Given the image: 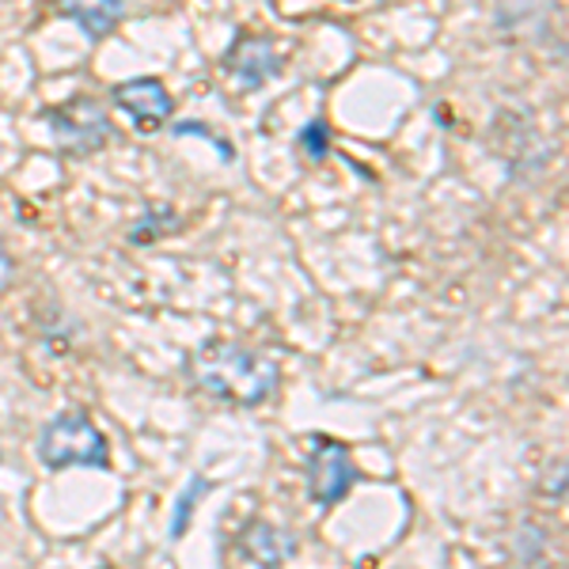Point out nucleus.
Here are the masks:
<instances>
[{
    "instance_id": "obj_1",
    "label": "nucleus",
    "mask_w": 569,
    "mask_h": 569,
    "mask_svg": "<svg viewBox=\"0 0 569 569\" xmlns=\"http://www.w3.org/2000/svg\"><path fill=\"white\" fill-rule=\"evenodd\" d=\"M187 372L213 399L259 407L281 383V369L273 357L254 353L236 342H206L187 357Z\"/></svg>"
},
{
    "instance_id": "obj_2",
    "label": "nucleus",
    "mask_w": 569,
    "mask_h": 569,
    "mask_svg": "<svg viewBox=\"0 0 569 569\" xmlns=\"http://www.w3.org/2000/svg\"><path fill=\"white\" fill-rule=\"evenodd\" d=\"M39 460L50 471H66V467H107L110 445L99 433V426L80 410H61L50 418L39 433Z\"/></svg>"
},
{
    "instance_id": "obj_3",
    "label": "nucleus",
    "mask_w": 569,
    "mask_h": 569,
    "mask_svg": "<svg viewBox=\"0 0 569 569\" xmlns=\"http://www.w3.org/2000/svg\"><path fill=\"white\" fill-rule=\"evenodd\" d=\"M46 126L61 152L88 156L103 149L110 137V118L96 96H72L69 103H58L46 110Z\"/></svg>"
},
{
    "instance_id": "obj_4",
    "label": "nucleus",
    "mask_w": 569,
    "mask_h": 569,
    "mask_svg": "<svg viewBox=\"0 0 569 569\" xmlns=\"http://www.w3.org/2000/svg\"><path fill=\"white\" fill-rule=\"evenodd\" d=\"M357 479H361V475H357L350 448H346L342 440H327V437L319 440L316 452H311V460H308L311 501H316L319 509H330V505H338L353 490Z\"/></svg>"
},
{
    "instance_id": "obj_5",
    "label": "nucleus",
    "mask_w": 569,
    "mask_h": 569,
    "mask_svg": "<svg viewBox=\"0 0 569 569\" xmlns=\"http://www.w3.org/2000/svg\"><path fill=\"white\" fill-rule=\"evenodd\" d=\"M281 66H284L281 50L273 46V39H266V34H240L224 53V69L232 72V80L243 91L270 84L281 72Z\"/></svg>"
},
{
    "instance_id": "obj_6",
    "label": "nucleus",
    "mask_w": 569,
    "mask_h": 569,
    "mask_svg": "<svg viewBox=\"0 0 569 569\" xmlns=\"http://www.w3.org/2000/svg\"><path fill=\"white\" fill-rule=\"evenodd\" d=\"M110 99H114V107L130 118L137 130H160V126L176 114V99H171V91L156 77L126 80V84H118L110 91Z\"/></svg>"
},
{
    "instance_id": "obj_7",
    "label": "nucleus",
    "mask_w": 569,
    "mask_h": 569,
    "mask_svg": "<svg viewBox=\"0 0 569 569\" xmlns=\"http://www.w3.org/2000/svg\"><path fill=\"white\" fill-rule=\"evenodd\" d=\"M240 555L251 558L254 566H281L297 555V539L270 520H251L240 536Z\"/></svg>"
},
{
    "instance_id": "obj_8",
    "label": "nucleus",
    "mask_w": 569,
    "mask_h": 569,
    "mask_svg": "<svg viewBox=\"0 0 569 569\" xmlns=\"http://www.w3.org/2000/svg\"><path fill=\"white\" fill-rule=\"evenodd\" d=\"M58 12L77 23L91 42H99L126 20V0H58Z\"/></svg>"
},
{
    "instance_id": "obj_9",
    "label": "nucleus",
    "mask_w": 569,
    "mask_h": 569,
    "mask_svg": "<svg viewBox=\"0 0 569 569\" xmlns=\"http://www.w3.org/2000/svg\"><path fill=\"white\" fill-rule=\"evenodd\" d=\"M213 490L209 486L206 475H190V482H187V490L179 493V501H176V512H171V528H168V536L171 539H182V531H187V525L194 520V509H198V501L206 498V493Z\"/></svg>"
},
{
    "instance_id": "obj_10",
    "label": "nucleus",
    "mask_w": 569,
    "mask_h": 569,
    "mask_svg": "<svg viewBox=\"0 0 569 569\" xmlns=\"http://www.w3.org/2000/svg\"><path fill=\"white\" fill-rule=\"evenodd\" d=\"M300 152H305V160L311 163H323L330 156V126L323 122V118H316V122H308L305 130H300Z\"/></svg>"
},
{
    "instance_id": "obj_11",
    "label": "nucleus",
    "mask_w": 569,
    "mask_h": 569,
    "mask_svg": "<svg viewBox=\"0 0 569 569\" xmlns=\"http://www.w3.org/2000/svg\"><path fill=\"white\" fill-rule=\"evenodd\" d=\"M12 273H16L12 254H8L4 240H0V297H4V289H8V284H12Z\"/></svg>"
}]
</instances>
